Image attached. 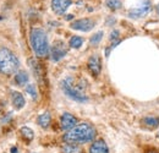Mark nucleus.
I'll return each mask as SVG.
<instances>
[{
    "label": "nucleus",
    "instance_id": "nucleus-1",
    "mask_svg": "<svg viewBox=\"0 0 159 153\" xmlns=\"http://www.w3.org/2000/svg\"><path fill=\"white\" fill-rule=\"evenodd\" d=\"M96 130L91 124L82 123L76 125L74 129H71L69 132L64 135L62 140L67 143H84L89 142L94 138Z\"/></svg>",
    "mask_w": 159,
    "mask_h": 153
},
{
    "label": "nucleus",
    "instance_id": "nucleus-2",
    "mask_svg": "<svg viewBox=\"0 0 159 153\" xmlns=\"http://www.w3.org/2000/svg\"><path fill=\"white\" fill-rule=\"evenodd\" d=\"M31 45L36 55L39 58H44L48 55L49 52V43L47 35L40 28H33L31 31Z\"/></svg>",
    "mask_w": 159,
    "mask_h": 153
},
{
    "label": "nucleus",
    "instance_id": "nucleus-3",
    "mask_svg": "<svg viewBox=\"0 0 159 153\" xmlns=\"http://www.w3.org/2000/svg\"><path fill=\"white\" fill-rule=\"evenodd\" d=\"M20 61L17 57L7 48L0 49V71L5 75H12L17 71Z\"/></svg>",
    "mask_w": 159,
    "mask_h": 153
},
{
    "label": "nucleus",
    "instance_id": "nucleus-4",
    "mask_svg": "<svg viewBox=\"0 0 159 153\" xmlns=\"http://www.w3.org/2000/svg\"><path fill=\"white\" fill-rule=\"evenodd\" d=\"M61 87H62V91L65 92V95H67L70 98H72L76 102L83 103V102H87L88 100L87 96L81 91V88L75 83L74 78H71V77L65 78L62 81V83H61Z\"/></svg>",
    "mask_w": 159,
    "mask_h": 153
},
{
    "label": "nucleus",
    "instance_id": "nucleus-5",
    "mask_svg": "<svg viewBox=\"0 0 159 153\" xmlns=\"http://www.w3.org/2000/svg\"><path fill=\"white\" fill-rule=\"evenodd\" d=\"M66 53H67V48L62 40L54 42V44L52 47V52H50L53 61H59L60 59H62L66 55Z\"/></svg>",
    "mask_w": 159,
    "mask_h": 153
},
{
    "label": "nucleus",
    "instance_id": "nucleus-6",
    "mask_svg": "<svg viewBox=\"0 0 159 153\" xmlns=\"http://www.w3.org/2000/svg\"><path fill=\"white\" fill-rule=\"evenodd\" d=\"M94 21L91 19H81L76 20L71 23V28L76 31H82V32H88L94 27Z\"/></svg>",
    "mask_w": 159,
    "mask_h": 153
},
{
    "label": "nucleus",
    "instance_id": "nucleus-7",
    "mask_svg": "<svg viewBox=\"0 0 159 153\" xmlns=\"http://www.w3.org/2000/svg\"><path fill=\"white\" fill-rule=\"evenodd\" d=\"M77 124V119L76 116H74L72 114H69V113H65L62 114L61 119H60V125H61V129L62 130H71L76 126Z\"/></svg>",
    "mask_w": 159,
    "mask_h": 153
},
{
    "label": "nucleus",
    "instance_id": "nucleus-8",
    "mask_svg": "<svg viewBox=\"0 0 159 153\" xmlns=\"http://www.w3.org/2000/svg\"><path fill=\"white\" fill-rule=\"evenodd\" d=\"M70 5H71V0H53L52 1V9L58 15L65 14V11L70 7Z\"/></svg>",
    "mask_w": 159,
    "mask_h": 153
},
{
    "label": "nucleus",
    "instance_id": "nucleus-9",
    "mask_svg": "<svg viewBox=\"0 0 159 153\" xmlns=\"http://www.w3.org/2000/svg\"><path fill=\"white\" fill-rule=\"evenodd\" d=\"M149 9H151V2H149L148 0H144V1L139 5V7L131 9V10L129 11V15H130L131 17H141V16L146 15V14L149 11Z\"/></svg>",
    "mask_w": 159,
    "mask_h": 153
},
{
    "label": "nucleus",
    "instance_id": "nucleus-10",
    "mask_svg": "<svg viewBox=\"0 0 159 153\" xmlns=\"http://www.w3.org/2000/svg\"><path fill=\"white\" fill-rule=\"evenodd\" d=\"M88 69L89 71L94 75V76H98L100 72V69H102V64H100V59L98 55H92L88 60Z\"/></svg>",
    "mask_w": 159,
    "mask_h": 153
},
{
    "label": "nucleus",
    "instance_id": "nucleus-11",
    "mask_svg": "<svg viewBox=\"0 0 159 153\" xmlns=\"http://www.w3.org/2000/svg\"><path fill=\"white\" fill-rule=\"evenodd\" d=\"M89 153H109L108 146L103 140H98L94 143H92L91 148H89Z\"/></svg>",
    "mask_w": 159,
    "mask_h": 153
},
{
    "label": "nucleus",
    "instance_id": "nucleus-12",
    "mask_svg": "<svg viewBox=\"0 0 159 153\" xmlns=\"http://www.w3.org/2000/svg\"><path fill=\"white\" fill-rule=\"evenodd\" d=\"M11 100H12V105L16 109H22L25 107V103H26L23 96L21 95L20 92H16V91L11 93Z\"/></svg>",
    "mask_w": 159,
    "mask_h": 153
},
{
    "label": "nucleus",
    "instance_id": "nucleus-13",
    "mask_svg": "<svg viewBox=\"0 0 159 153\" xmlns=\"http://www.w3.org/2000/svg\"><path fill=\"white\" fill-rule=\"evenodd\" d=\"M142 123H143L147 128L154 129V128H157L159 125V118H157V116H147V118H144V119L142 120Z\"/></svg>",
    "mask_w": 159,
    "mask_h": 153
},
{
    "label": "nucleus",
    "instance_id": "nucleus-14",
    "mask_svg": "<svg viewBox=\"0 0 159 153\" xmlns=\"http://www.w3.org/2000/svg\"><path fill=\"white\" fill-rule=\"evenodd\" d=\"M50 120H52V118H50V114L49 113H43V114H40L38 116V124H39V126H42L43 129H47L49 125H50Z\"/></svg>",
    "mask_w": 159,
    "mask_h": 153
},
{
    "label": "nucleus",
    "instance_id": "nucleus-15",
    "mask_svg": "<svg viewBox=\"0 0 159 153\" xmlns=\"http://www.w3.org/2000/svg\"><path fill=\"white\" fill-rule=\"evenodd\" d=\"M15 82L19 85V86H23L28 82V74L26 71H20L16 74L15 76Z\"/></svg>",
    "mask_w": 159,
    "mask_h": 153
},
{
    "label": "nucleus",
    "instance_id": "nucleus-16",
    "mask_svg": "<svg viewBox=\"0 0 159 153\" xmlns=\"http://www.w3.org/2000/svg\"><path fill=\"white\" fill-rule=\"evenodd\" d=\"M62 152L64 153H83L82 148L75 145V143H67L66 146H64L62 148Z\"/></svg>",
    "mask_w": 159,
    "mask_h": 153
},
{
    "label": "nucleus",
    "instance_id": "nucleus-17",
    "mask_svg": "<svg viewBox=\"0 0 159 153\" xmlns=\"http://www.w3.org/2000/svg\"><path fill=\"white\" fill-rule=\"evenodd\" d=\"M21 134H22V136H23V138H26L27 141H32L33 137H34L33 131H32L30 128H26V126L21 129Z\"/></svg>",
    "mask_w": 159,
    "mask_h": 153
},
{
    "label": "nucleus",
    "instance_id": "nucleus-18",
    "mask_svg": "<svg viewBox=\"0 0 159 153\" xmlns=\"http://www.w3.org/2000/svg\"><path fill=\"white\" fill-rule=\"evenodd\" d=\"M82 43H83V39L79 37V36H74L72 38L70 39V47L71 48H80L81 45H82Z\"/></svg>",
    "mask_w": 159,
    "mask_h": 153
},
{
    "label": "nucleus",
    "instance_id": "nucleus-19",
    "mask_svg": "<svg viewBox=\"0 0 159 153\" xmlns=\"http://www.w3.org/2000/svg\"><path fill=\"white\" fill-rule=\"evenodd\" d=\"M26 92L32 97L33 99H37V97H38L37 96V88H36L34 85H27V87H26Z\"/></svg>",
    "mask_w": 159,
    "mask_h": 153
},
{
    "label": "nucleus",
    "instance_id": "nucleus-20",
    "mask_svg": "<svg viewBox=\"0 0 159 153\" xmlns=\"http://www.w3.org/2000/svg\"><path fill=\"white\" fill-rule=\"evenodd\" d=\"M107 5L111 10H118V9L121 7V1L120 0H108L107 1Z\"/></svg>",
    "mask_w": 159,
    "mask_h": 153
},
{
    "label": "nucleus",
    "instance_id": "nucleus-21",
    "mask_svg": "<svg viewBox=\"0 0 159 153\" xmlns=\"http://www.w3.org/2000/svg\"><path fill=\"white\" fill-rule=\"evenodd\" d=\"M103 38V32L100 31V32H97L94 36H92V38H91V44H98L100 42V39Z\"/></svg>",
    "mask_w": 159,
    "mask_h": 153
},
{
    "label": "nucleus",
    "instance_id": "nucleus-22",
    "mask_svg": "<svg viewBox=\"0 0 159 153\" xmlns=\"http://www.w3.org/2000/svg\"><path fill=\"white\" fill-rule=\"evenodd\" d=\"M118 36H119V31H114V32H111V35H110V39H111V40H113V39H116Z\"/></svg>",
    "mask_w": 159,
    "mask_h": 153
},
{
    "label": "nucleus",
    "instance_id": "nucleus-23",
    "mask_svg": "<svg viewBox=\"0 0 159 153\" xmlns=\"http://www.w3.org/2000/svg\"><path fill=\"white\" fill-rule=\"evenodd\" d=\"M11 153H19V150H17L16 147H12V148H11Z\"/></svg>",
    "mask_w": 159,
    "mask_h": 153
},
{
    "label": "nucleus",
    "instance_id": "nucleus-24",
    "mask_svg": "<svg viewBox=\"0 0 159 153\" xmlns=\"http://www.w3.org/2000/svg\"><path fill=\"white\" fill-rule=\"evenodd\" d=\"M72 17H74L72 15H67V17H66V19H67V20H71V19H72Z\"/></svg>",
    "mask_w": 159,
    "mask_h": 153
},
{
    "label": "nucleus",
    "instance_id": "nucleus-25",
    "mask_svg": "<svg viewBox=\"0 0 159 153\" xmlns=\"http://www.w3.org/2000/svg\"><path fill=\"white\" fill-rule=\"evenodd\" d=\"M148 153H159V152H157V151H149Z\"/></svg>",
    "mask_w": 159,
    "mask_h": 153
},
{
    "label": "nucleus",
    "instance_id": "nucleus-26",
    "mask_svg": "<svg viewBox=\"0 0 159 153\" xmlns=\"http://www.w3.org/2000/svg\"><path fill=\"white\" fill-rule=\"evenodd\" d=\"M157 12L159 14V4H158V6H157Z\"/></svg>",
    "mask_w": 159,
    "mask_h": 153
}]
</instances>
